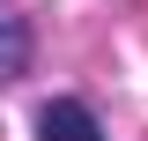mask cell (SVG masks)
Wrapping results in <instances>:
<instances>
[{
    "label": "cell",
    "mask_w": 148,
    "mask_h": 141,
    "mask_svg": "<svg viewBox=\"0 0 148 141\" xmlns=\"http://www.w3.org/2000/svg\"><path fill=\"white\" fill-rule=\"evenodd\" d=\"M37 134L45 141H104L96 119H89V104H74V97H52V104L37 111Z\"/></svg>",
    "instance_id": "6da1fadb"
},
{
    "label": "cell",
    "mask_w": 148,
    "mask_h": 141,
    "mask_svg": "<svg viewBox=\"0 0 148 141\" xmlns=\"http://www.w3.org/2000/svg\"><path fill=\"white\" fill-rule=\"evenodd\" d=\"M22 59H30V30H22V15H8V8H0V82H8V74H22Z\"/></svg>",
    "instance_id": "7a4b0ae2"
}]
</instances>
